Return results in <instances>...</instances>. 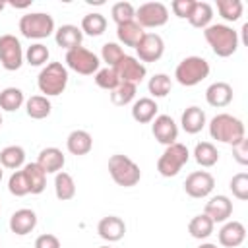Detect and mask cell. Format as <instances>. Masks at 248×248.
<instances>
[{"label": "cell", "mask_w": 248, "mask_h": 248, "mask_svg": "<svg viewBox=\"0 0 248 248\" xmlns=\"http://www.w3.org/2000/svg\"><path fill=\"white\" fill-rule=\"evenodd\" d=\"M203 37L219 58H229L238 48V31L227 23H211L203 29Z\"/></svg>", "instance_id": "cell-1"}, {"label": "cell", "mask_w": 248, "mask_h": 248, "mask_svg": "<svg viewBox=\"0 0 248 248\" xmlns=\"http://www.w3.org/2000/svg\"><path fill=\"white\" fill-rule=\"evenodd\" d=\"M244 134H246V130H244L242 120L232 116V114L221 112V114H215L211 118V122H209V136H211V140H217L221 143L234 145V143H238L240 140L246 138Z\"/></svg>", "instance_id": "cell-2"}, {"label": "cell", "mask_w": 248, "mask_h": 248, "mask_svg": "<svg viewBox=\"0 0 248 248\" xmlns=\"http://www.w3.org/2000/svg\"><path fill=\"white\" fill-rule=\"evenodd\" d=\"M39 91L45 97H56L64 93L68 85V68L62 62H48L37 76Z\"/></svg>", "instance_id": "cell-3"}, {"label": "cell", "mask_w": 248, "mask_h": 248, "mask_svg": "<svg viewBox=\"0 0 248 248\" xmlns=\"http://www.w3.org/2000/svg\"><path fill=\"white\" fill-rule=\"evenodd\" d=\"M108 174L122 188H132L141 178L140 167L128 155H122V153L110 155V159H108Z\"/></svg>", "instance_id": "cell-4"}, {"label": "cell", "mask_w": 248, "mask_h": 248, "mask_svg": "<svg viewBox=\"0 0 248 248\" xmlns=\"http://www.w3.org/2000/svg\"><path fill=\"white\" fill-rule=\"evenodd\" d=\"M209 76V62L202 56H186L178 62L174 70V78L184 87H194L202 83Z\"/></svg>", "instance_id": "cell-5"}, {"label": "cell", "mask_w": 248, "mask_h": 248, "mask_svg": "<svg viewBox=\"0 0 248 248\" xmlns=\"http://www.w3.org/2000/svg\"><path fill=\"white\" fill-rule=\"evenodd\" d=\"M188 159H190V151L184 143H178V141L170 143L165 147V151L157 159V170L165 178L176 176L180 172V169L188 163Z\"/></svg>", "instance_id": "cell-6"}, {"label": "cell", "mask_w": 248, "mask_h": 248, "mask_svg": "<svg viewBox=\"0 0 248 248\" xmlns=\"http://www.w3.org/2000/svg\"><path fill=\"white\" fill-rule=\"evenodd\" d=\"M19 31L25 39H46L54 33V19L45 12H31L19 17Z\"/></svg>", "instance_id": "cell-7"}, {"label": "cell", "mask_w": 248, "mask_h": 248, "mask_svg": "<svg viewBox=\"0 0 248 248\" xmlns=\"http://www.w3.org/2000/svg\"><path fill=\"white\" fill-rule=\"evenodd\" d=\"M64 62L70 70H74L76 74H81V76H91L101 66L99 56L95 52H91L89 48H85V46H76L72 50H66Z\"/></svg>", "instance_id": "cell-8"}, {"label": "cell", "mask_w": 248, "mask_h": 248, "mask_svg": "<svg viewBox=\"0 0 248 248\" xmlns=\"http://www.w3.org/2000/svg\"><path fill=\"white\" fill-rule=\"evenodd\" d=\"M141 29H155L163 27L169 21V8L163 2H145L140 8H136L134 17Z\"/></svg>", "instance_id": "cell-9"}, {"label": "cell", "mask_w": 248, "mask_h": 248, "mask_svg": "<svg viewBox=\"0 0 248 248\" xmlns=\"http://www.w3.org/2000/svg\"><path fill=\"white\" fill-rule=\"evenodd\" d=\"M23 48L16 35H2L0 37V64L8 72H16L23 64Z\"/></svg>", "instance_id": "cell-10"}, {"label": "cell", "mask_w": 248, "mask_h": 248, "mask_svg": "<svg viewBox=\"0 0 248 248\" xmlns=\"http://www.w3.org/2000/svg\"><path fill=\"white\" fill-rule=\"evenodd\" d=\"M215 188V178L211 172L207 170H196V172H190L184 180V192L190 196V198H196V200H202V198H207Z\"/></svg>", "instance_id": "cell-11"}, {"label": "cell", "mask_w": 248, "mask_h": 248, "mask_svg": "<svg viewBox=\"0 0 248 248\" xmlns=\"http://www.w3.org/2000/svg\"><path fill=\"white\" fill-rule=\"evenodd\" d=\"M136 52H138V60L141 64L143 62H157L165 52V41L157 33H143V37L136 45Z\"/></svg>", "instance_id": "cell-12"}, {"label": "cell", "mask_w": 248, "mask_h": 248, "mask_svg": "<svg viewBox=\"0 0 248 248\" xmlns=\"http://www.w3.org/2000/svg\"><path fill=\"white\" fill-rule=\"evenodd\" d=\"M114 72H116L120 81L134 83V85H138L147 74L145 64H141L136 56H128V54H124V58L114 66Z\"/></svg>", "instance_id": "cell-13"}, {"label": "cell", "mask_w": 248, "mask_h": 248, "mask_svg": "<svg viewBox=\"0 0 248 248\" xmlns=\"http://www.w3.org/2000/svg\"><path fill=\"white\" fill-rule=\"evenodd\" d=\"M151 134H153V138L159 143H163L167 147L170 143H176V140H178V126H176V122L169 114H157L151 120Z\"/></svg>", "instance_id": "cell-14"}, {"label": "cell", "mask_w": 248, "mask_h": 248, "mask_svg": "<svg viewBox=\"0 0 248 248\" xmlns=\"http://www.w3.org/2000/svg\"><path fill=\"white\" fill-rule=\"evenodd\" d=\"M203 213L213 221V223H225L229 221V217L232 215V202L223 196V194H217L213 198H209V202L205 203L203 207Z\"/></svg>", "instance_id": "cell-15"}, {"label": "cell", "mask_w": 248, "mask_h": 248, "mask_svg": "<svg viewBox=\"0 0 248 248\" xmlns=\"http://www.w3.org/2000/svg\"><path fill=\"white\" fill-rule=\"evenodd\" d=\"M219 244L225 248H236L246 240V227L240 221H225V225L219 229Z\"/></svg>", "instance_id": "cell-16"}, {"label": "cell", "mask_w": 248, "mask_h": 248, "mask_svg": "<svg viewBox=\"0 0 248 248\" xmlns=\"http://www.w3.org/2000/svg\"><path fill=\"white\" fill-rule=\"evenodd\" d=\"M35 227H37V213L33 209L21 207V209L14 211L12 217H10V231L17 236L29 234Z\"/></svg>", "instance_id": "cell-17"}, {"label": "cell", "mask_w": 248, "mask_h": 248, "mask_svg": "<svg viewBox=\"0 0 248 248\" xmlns=\"http://www.w3.org/2000/svg\"><path fill=\"white\" fill-rule=\"evenodd\" d=\"M97 232L107 242H118L126 234V223L116 215H107L99 221Z\"/></svg>", "instance_id": "cell-18"}, {"label": "cell", "mask_w": 248, "mask_h": 248, "mask_svg": "<svg viewBox=\"0 0 248 248\" xmlns=\"http://www.w3.org/2000/svg\"><path fill=\"white\" fill-rule=\"evenodd\" d=\"M46 174H56V172H60L62 169H64V163H66V157H64V153L58 149V147H45V149H41V153H39V157H37V161H35Z\"/></svg>", "instance_id": "cell-19"}, {"label": "cell", "mask_w": 248, "mask_h": 248, "mask_svg": "<svg viewBox=\"0 0 248 248\" xmlns=\"http://www.w3.org/2000/svg\"><path fill=\"white\" fill-rule=\"evenodd\" d=\"M205 101L209 107L223 108L232 101V87L227 81H215L205 89Z\"/></svg>", "instance_id": "cell-20"}, {"label": "cell", "mask_w": 248, "mask_h": 248, "mask_svg": "<svg viewBox=\"0 0 248 248\" xmlns=\"http://www.w3.org/2000/svg\"><path fill=\"white\" fill-rule=\"evenodd\" d=\"M54 41H56L58 46H62L66 50H72L76 46H81L83 33L78 25L66 23V25H60L58 29H54Z\"/></svg>", "instance_id": "cell-21"}, {"label": "cell", "mask_w": 248, "mask_h": 248, "mask_svg": "<svg viewBox=\"0 0 248 248\" xmlns=\"http://www.w3.org/2000/svg\"><path fill=\"white\" fill-rule=\"evenodd\" d=\"M66 147L76 157L87 155L91 151V147H93V138L85 130H72L68 134V138H66Z\"/></svg>", "instance_id": "cell-22"}, {"label": "cell", "mask_w": 248, "mask_h": 248, "mask_svg": "<svg viewBox=\"0 0 248 248\" xmlns=\"http://www.w3.org/2000/svg\"><path fill=\"white\" fill-rule=\"evenodd\" d=\"M157 110L159 107L151 97H140L132 105V118L140 124H147L157 116Z\"/></svg>", "instance_id": "cell-23"}, {"label": "cell", "mask_w": 248, "mask_h": 248, "mask_svg": "<svg viewBox=\"0 0 248 248\" xmlns=\"http://www.w3.org/2000/svg\"><path fill=\"white\" fill-rule=\"evenodd\" d=\"M180 124H182V130H184L186 134H198V132H202L203 126H205V112H203L200 107L192 105V107H188V108L182 112Z\"/></svg>", "instance_id": "cell-24"}, {"label": "cell", "mask_w": 248, "mask_h": 248, "mask_svg": "<svg viewBox=\"0 0 248 248\" xmlns=\"http://www.w3.org/2000/svg\"><path fill=\"white\" fill-rule=\"evenodd\" d=\"M25 178H27V184H29V194H41L45 188H46V172L37 165V163H27L21 167Z\"/></svg>", "instance_id": "cell-25"}, {"label": "cell", "mask_w": 248, "mask_h": 248, "mask_svg": "<svg viewBox=\"0 0 248 248\" xmlns=\"http://www.w3.org/2000/svg\"><path fill=\"white\" fill-rule=\"evenodd\" d=\"M143 29L140 27V23L134 19V21H126L122 25H116V37L118 41L124 45V46H134L140 43V39L143 37Z\"/></svg>", "instance_id": "cell-26"}, {"label": "cell", "mask_w": 248, "mask_h": 248, "mask_svg": "<svg viewBox=\"0 0 248 248\" xmlns=\"http://www.w3.org/2000/svg\"><path fill=\"white\" fill-rule=\"evenodd\" d=\"M25 165V149L21 145H8L0 151V167L19 170Z\"/></svg>", "instance_id": "cell-27"}, {"label": "cell", "mask_w": 248, "mask_h": 248, "mask_svg": "<svg viewBox=\"0 0 248 248\" xmlns=\"http://www.w3.org/2000/svg\"><path fill=\"white\" fill-rule=\"evenodd\" d=\"M213 229H215V223L205 215V213H200L196 217L190 219L188 223V232L192 238H198V240H205L213 234Z\"/></svg>", "instance_id": "cell-28"}, {"label": "cell", "mask_w": 248, "mask_h": 248, "mask_svg": "<svg viewBox=\"0 0 248 248\" xmlns=\"http://www.w3.org/2000/svg\"><path fill=\"white\" fill-rule=\"evenodd\" d=\"M25 110H27V116L33 118V120H43L50 114L52 110V105L48 101V97L45 95H33L25 101Z\"/></svg>", "instance_id": "cell-29"}, {"label": "cell", "mask_w": 248, "mask_h": 248, "mask_svg": "<svg viewBox=\"0 0 248 248\" xmlns=\"http://www.w3.org/2000/svg\"><path fill=\"white\" fill-rule=\"evenodd\" d=\"M194 159H196V163H198L200 167L209 169V167L217 165V161H219V151H217V147H215L211 141H200V143H196V147H194Z\"/></svg>", "instance_id": "cell-30"}, {"label": "cell", "mask_w": 248, "mask_h": 248, "mask_svg": "<svg viewBox=\"0 0 248 248\" xmlns=\"http://www.w3.org/2000/svg\"><path fill=\"white\" fill-rule=\"evenodd\" d=\"M81 33L89 35V37H99L107 31V17L99 12H91V14H85L81 17V25H79Z\"/></svg>", "instance_id": "cell-31"}, {"label": "cell", "mask_w": 248, "mask_h": 248, "mask_svg": "<svg viewBox=\"0 0 248 248\" xmlns=\"http://www.w3.org/2000/svg\"><path fill=\"white\" fill-rule=\"evenodd\" d=\"M211 19H213V8L209 2H196L194 8H192V14L188 17L190 25L192 27H198V29H205L207 25H211Z\"/></svg>", "instance_id": "cell-32"}, {"label": "cell", "mask_w": 248, "mask_h": 248, "mask_svg": "<svg viewBox=\"0 0 248 248\" xmlns=\"http://www.w3.org/2000/svg\"><path fill=\"white\" fill-rule=\"evenodd\" d=\"M54 194L60 202H68L76 196V182H74L72 174H68L64 170L56 172V176H54Z\"/></svg>", "instance_id": "cell-33"}, {"label": "cell", "mask_w": 248, "mask_h": 248, "mask_svg": "<svg viewBox=\"0 0 248 248\" xmlns=\"http://www.w3.org/2000/svg\"><path fill=\"white\" fill-rule=\"evenodd\" d=\"M23 103H25V97L19 87H6L0 91V108L2 110L14 112V110L21 108Z\"/></svg>", "instance_id": "cell-34"}, {"label": "cell", "mask_w": 248, "mask_h": 248, "mask_svg": "<svg viewBox=\"0 0 248 248\" xmlns=\"http://www.w3.org/2000/svg\"><path fill=\"white\" fill-rule=\"evenodd\" d=\"M170 87H172V81H170V76H167V74H155L147 81V89H149L151 97H155V99L167 97L170 93Z\"/></svg>", "instance_id": "cell-35"}, {"label": "cell", "mask_w": 248, "mask_h": 248, "mask_svg": "<svg viewBox=\"0 0 248 248\" xmlns=\"http://www.w3.org/2000/svg\"><path fill=\"white\" fill-rule=\"evenodd\" d=\"M136 85L134 83H124V81H120L112 91H110V101H112V105H116V107H126V105H130L134 99H136Z\"/></svg>", "instance_id": "cell-36"}, {"label": "cell", "mask_w": 248, "mask_h": 248, "mask_svg": "<svg viewBox=\"0 0 248 248\" xmlns=\"http://www.w3.org/2000/svg\"><path fill=\"white\" fill-rule=\"evenodd\" d=\"M242 10H244V4L240 0H217V12L225 21L240 19Z\"/></svg>", "instance_id": "cell-37"}, {"label": "cell", "mask_w": 248, "mask_h": 248, "mask_svg": "<svg viewBox=\"0 0 248 248\" xmlns=\"http://www.w3.org/2000/svg\"><path fill=\"white\" fill-rule=\"evenodd\" d=\"M48 56H50V52H48L46 45H43V43H33L31 46H27V50L23 54V58L29 66H43L48 62Z\"/></svg>", "instance_id": "cell-38"}, {"label": "cell", "mask_w": 248, "mask_h": 248, "mask_svg": "<svg viewBox=\"0 0 248 248\" xmlns=\"http://www.w3.org/2000/svg\"><path fill=\"white\" fill-rule=\"evenodd\" d=\"M110 16H112V21L116 23V25H122V23H126V21H134V17H136V8L130 4V2H116V4H112V8H110Z\"/></svg>", "instance_id": "cell-39"}, {"label": "cell", "mask_w": 248, "mask_h": 248, "mask_svg": "<svg viewBox=\"0 0 248 248\" xmlns=\"http://www.w3.org/2000/svg\"><path fill=\"white\" fill-rule=\"evenodd\" d=\"M95 83H97V87H101V89H105V91L110 93L120 83V79H118L114 68H108L107 66V68H99L95 72Z\"/></svg>", "instance_id": "cell-40"}, {"label": "cell", "mask_w": 248, "mask_h": 248, "mask_svg": "<svg viewBox=\"0 0 248 248\" xmlns=\"http://www.w3.org/2000/svg\"><path fill=\"white\" fill-rule=\"evenodd\" d=\"M8 190L12 196L16 198H21V196H27L29 194V184H27V178L23 174V170H14L12 176L8 178Z\"/></svg>", "instance_id": "cell-41"}, {"label": "cell", "mask_w": 248, "mask_h": 248, "mask_svg": "<svg viewBox=\"0 0 248 248\" xmlns=\"http://www.w3.org/2000/svg\"><path fill=\"white\" fill-rule=\"evenodd\" d=\"M101 58L108 68H114L124 58V50L118 43H105L101 48Z\"/></svg>", "instance_id": "cell-42"}, {"label": "cell", "mask_w": 248, "mask_h": 248, "mask_svg": "<svg viewBox=\"0 0 248 248\" xmlns=\"http://www.w3.org/2000/svg\"><path fill=\"white\" fill-rule=\"evenodd\" d=\"M232 196L240 202H246L248 200V172H238L231 178V184H229Z\"/></svg>", "instance_id": "cell-43"}, {"label": "cell", "mask_w": 248, "mask_h": 248, "mask_svg": "<svg viewBox=\"0 0 248 248\" xmlns=\"http://www.w3.org/2000/svg\"><path fill=\"white\" fill-rule=\"evenodd\" d=\"M194 4H196V0H172L170 10H172V14H174L176 17H180V19H188L190 14H192Z\"/></svg>", "instance_id": "cell-44"}, {"label": "cell", "mask_w": 248, "mask_h": 248, "mask_svg": "<svg viewBox=\"0 0 248 248\" xmlns=\"http://www.w3.org/2000/svg\"><path fill=\"white\" fill-rule=\"evenodd\" d=\"M232 157L238 165H242V167L248 165V140L246 138L232 145Z\"/></svg>", "instance_id": "cell-45"}, {"label": "cell", "mask_w": 248, "mask_h": 248, "mask_svg": "<svg viewBox=\"0 0 248 248\" xmlns=\"http://www.w3.org/2000/svg\"><path fill=\"white\" fill-rule=\"evenodd\" d=\"M35 248H60V240H58L56 234L45 232V234H39V236H37Z\"/></svg>", "instance_id": "cell-46"}, {"label": "cell", "mask_w": 248, "mask_h": 248, "mask_svg": "<svg viewBox=\"0 0 248 248\" xmlns=\"http://www.w3.org/2000/svg\"><path fill=\"white\" fill-rule=\"evenodd\" d=\"M198 248H217V244H211V242H203V244H200Z\"/></svg>", "instance_id": "cell-47"}, {"label": "cell", "mask_w": 248, "mask_h": 248, "mask_svg": "<svg viewBox=\"0 0 248 248\" xmlns=\"http://www.w3.org/2000/svg\"><path fill=\"white\" fill-rule=\"evenodd\" d=\"M4 8H6V2H2V0H0V12H2Z\"/></svg>", "instance_id": "cell-48"}, {"label": "cell", "mask_w": 248, "mask_h": 248, "mask_svg": "<svg viewBox=\"0 0 248 248\" xmlns=\"http://www.w3.org/2000/svg\"><path fill=\"white\" fill-rule=\"evenodd\" d=\"M2 176H4V172H2V167H0V180H2Z\"/></svg>", "instance_id": "cell-49"}, {"label": "cell", "mask_w": 248, "mask_h": 248, "mask_svg": "<svg viewBox=\"0 0 248 248\" xmlns=\"http://www.w3.org/2000/svg\"><path fill=\"white\" fill-rule=\"evenodd\" d=\"M99 248H112V246H99Z\"/></svg>", "instance_id": "cell-50"}, {"label": "cell", "mask_w": 248, "mask_h": 248, "mask_svg": "<svg viewBox=\"0 0 248 248\" xmlns=\"http://www.w3.org/2000/svg\"><path fill=\"white\" fill-rule=\"evenodd\" d=\"M0 126H2V114H0Z\"/></svg>", "instance_id": "cell-51"}]
</instances>
